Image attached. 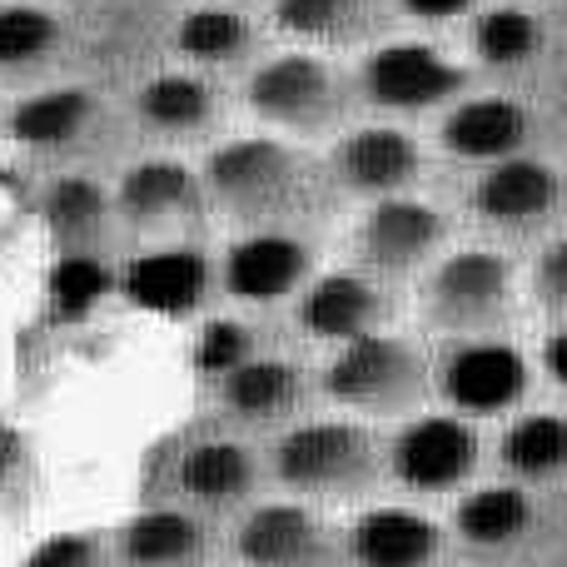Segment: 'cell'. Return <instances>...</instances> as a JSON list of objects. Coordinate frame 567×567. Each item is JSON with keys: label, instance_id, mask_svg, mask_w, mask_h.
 <instances>
[{"label": "cell", "instance_id": "obj_2", "mask_svg": "<svg viewBox=\"0 0 567 567\" xmlns=\"http://www.w3.org/2000/svg\"><path fill=\"white\" fill-rule=\"evenodd\" d=\"M323 389L353 413L399 419L423 399V359L403 339L363 333V339H349L333 353V363L323 369Z\"/></svg>", "mask_w": 567, "mask_h": 567}, {"label": "cell", "instance_id": "obj_26", "mask_svg": "<svg viewBox=\"0 0 567 567\" xmlns=\"http://www.w3.org/2000/svg\"><path fill=\"white\" fill-rule=\"evenodd\" d=\"M473 50H478V60H488V65H498V70H518L543 50V25L528 10L498 6V10H488V16H478V25H473Z\"/></svg>", "mask_w": 567, "mask_h": 567}, {"label": "cell", "instance_id": "obj_22", "mask_svg": "<svg viewBox=\"0 0 567 567\" xmlns=\"http://www.w3.org/2000/svg\"><path fill=\"white\" fill-rule=\"evenodd\" d=\"M275 20L299 40L339 45L373 25V0H275Z\"/></svg>", "mask_w": 567, "mask_h": 567}, {"label": "cell", "instance_id": "obj_9", "mask_svg": "<svg viewBox=\"0 0 567 567\" xmlns=\"http://www.w3.org/2000/svg\"><path fill=\"white\" fill-rule=\"evenodd\" d=\"M443 399L458 413H498L523 399L528 389V363L508 343H468L443 359Z\"/></svg>", "mask_w": 567, "mask_h": 567}, {"label": "cell", "instance_id": "obj_36", "mask_svg": "<svg viewBox=\"0 0 567 567\" xmlns=\"http://www.w3.org/2000/svg\"><path fill=\"white\" fill-rule=\"evenodd\" d=\"M543 369H548L553 379H558L563 389H567V323L548 339V349H543Z\"/></svg>", "mask_w": 567, "mask_h": 567}, {"label": "cell", "instance_id": "obj_17", "mask_svg": "<svg viewBox=\"0 0 567 567\" xmlns=\"http://www.w3.org/2000/svg\"><path fill=\"white\" fill-rule=\"evenodd\" d=\"M379 313H383V293L359 275H323L299 299V323L313 339H333V343L373 333Z\"/></svg>", "mask_w": 567, "mask_h": 567}, {"label": "cell", "instance_id": "obj_25", "mask_svg": "<svg viewBox=\"0 0 567 567\" xmlns=\"http://www.w3.org/2000/svg\"><path fill=\"white\" fill-rule=\"evenodd\" d=\"M503 463L523 478H553L567 468V419L558 413H528L503 439Z\"/></svg>", "mask_w": 567, "mask_h": 567}, {"label": "cell", "instance_id": "obj_30", "mask_svg": "<svg viewBox=\"0 0 567 567\" xmlns=\"http://www.w3.org/2000/svg\"><path fill=\"white\" fill-rule=\"evenodd\" d=\"M55 45V20L35 6H0V65H30Z\"/></svg>", "mask_w": 567, "mask_h": 567}, {"label": "cell", "instance_id": "obj_24", "mask_svg": "<svg viewBox=\"0 0 567 567\" xmlns=\"http://www.w3.org/2000/svg\"><path fill=\"white\" fill-rule=\"evenodd\" d=\"M533 523V503L518 488H478L473 498L458 503V533L483 548H503V543L523 538Z\"/></svg>", "mask_w": 567, "mask_h": 567}, {"label": "cell", "instance_id": "obj_4", "mask_svg": "<svg viewBox=\"0 0 567 567\" xmlns=\"http://www.w3.org/2000/svg\"><path fill=\"white\" fill-rule=\"evenodd\" d=\"M249 110L279 130L319 135L343 115V85L313 55H279L249 80Z\"/></svg>", "mask_w": 567, "mask_h": 567}, {"label": "cell", "instance_id": "obj_32", "mask_svg": "<svg viewBox=\"0 0 567 567\" xmlns=\"http://www.w3.org/2000/svg\"><path fill=\"white\" fill-rule=\"evenodd\" d=\"M45 215H50V225H55L60 235H85V229L100 225L105 199H100V189L90 185V179H60V185L50 189V199H45Z\"/></svg>", "mask_w": 567, "mask_h": 567}, {"label": "cell", "instance_id": "obj_21", "mask_svg": "<svg viewBox=\"0 0 567 567\" xmlns=\"http://www.w3.org/2000/svg\"><path fill=\"white\" fill-rule=\"evenodd\" d=\"M255 483V458L229 439H209L179 458V488L199 503H235Z\"/></svg>", "mask_w": 567, "mask_h": 567}, {"label": "cell", "instance_id": "obj_16", "mask_svg": "<svg viewBox=\"0 0 567 567\" xmlns=\"http://www.w3.org/2000/svg\"><path fill=\"white\" fill-rule=\"evenodd\" d=\"M359 567H429L439 558V528L409 508H369L349 533Z\"/></svg>", "mask_w": 567, "mask_h": 567}, {"label": "cell", "instance_id": "obj_8", "mask_svg": "<svg viewBox=\"0 0 567 567\" xmlns=\"http://www.w3.org/2000/svg\"><path fill=\"white\" fill-rule=\"evenodd\" d=\"M239 558L249 567H333V538L299 503H265L239 528Z\"/></svg>", "mask_w": 567, "mask_h": 567}, {"label": "cell", "instance_id": "obj_29", "mask_svg": "<svg viewBox=\"0 0 567 567\" xmlns=\"http://www.w3.org/2000/svg\"><path fill=\"white\" fill-rule=\"evenodd\" d=\"M110 269L90 255H65L55 269H50V303H55L60 319H80L90 313L100 299L110 293Z\"/></svg>", "mask_w": 567, "mask_h": 567}, {"label": "cell", "instance_id": "obj_11", "mask_svg": "<svg viewBox=\"0 0 567 567\" xmlns=\"http://www.w3.org/2000/svg\"><path fill=\"white\" fill-rule=\"evenodd\" d=\"M303 275H309V249L279 229H255L225 255V289L249 303L284 299L299 289Z\"/></svg>", "mask_w": 567, "mask_h": 567}, {"label": "cell", "instance_id": "obj_12", "mask_svg": "<svg viewBox=\"0 0 567 567\" xmlns=\"http://www.w3.org/2000/svg\"><path fill=\"white\" fill-rule=\"evenodd\" d=\"M439 140H443V150L458 159L498 165V159L518 155V145L528 140V115H523L518 100H503V95L463 100V105L449 110Z\"/></svg>", "mask_w": 567, "mask_h": 567}, {"label": "cell", "instance_id": "obj_1", "mask_svg": "<svg viewBox=\"0 0 567 567\" xmlns=\"http://www.w3.org/2000/svg\"><path fill=\"white\" fill-rule=\"evenodd\" d=\"M215 199L249 225H284L313 205V175L279 140H235L205 169Z\"/></svg>", "mask_w": 567, "mask_h": 567}, {"label": "cell", "instance_id": "obj_14", "mask_svg": "<svg viewBox=\"0 0 567 567\" xmlns=\"http://www.w3.org/2000/svg\"><path fill=\"white\" fill-rule=\"evenodd\" d=\"M473 205L493 225H533L558 205V175L528 155H508L498 165H488V175L473 189Z\"/></svg>", "mask_w": 567, "mask_h": 567}, {"label": "cell", "instance_id": "obj_19", "mask_svg": "<svg viewBox=\"0 0 567 567\" xmlns=\"http://www.w3.org/2000/svg\"><path fill=\"white\" fill-rule=\"evenodd\" d=\"M120 548L130 567H189L205 553V528L179 508H150L125 523Z\"/></svg>", "mask_w": 567, "mask_h": 567}, {"label": "cell", "instance_id": "obj_34", "mask_svg": "<svg viewBox=\"0 0 567 567\" xmlns=\"http://www.w3.org/2000/svg\"><path fill=\"white\" fill-rule=\"evenodd\" d=\"M90 563H95V543L75 538V533H60V538L40 543L25 567H90Z\"/></svg>", "mask_w": 567, "mask_h": 567}, {"label": "cell", "instance_id": "obj_31", "mask_svg": "<svg viewBox=\"0 0 567 567\" xmlns=\"http://www.w3.org/2000/svg\"><path fill=\"white\" fill-rule=\"evenodd\" d=\"M249 359H255V333H249L245 323H235V319L205 323V333H199V343H195V369L205 373V379H229V373Z\"/></svg>", "mask_w": 567, "mask_h": 567}, {"label": "cell", "instance_id": "obj_5", "mask_svg": "<svg viewBox=\"0 0 567 567\" xmlns=\"http://www.w3.org/2000/svg\"><path fill=\"white\" fill-rule=\"evenodd\" d=\"M363 90L383 110H429L439 100L458 95L463 70L443 60L433 45L399 40V45H383L363 60Z\"/></svg>", "mask_w": 567, "mask_h": 567}, {"label": "cell", "instance_id": "obj_28", "mask_svg": "<svg viewBox=\"0 0 567 567\" xmlns=\"http://www.w3.org/2000/svg\"><path fill=\"white\" fill-rule=\"evenodd\" d=\"M245 45H249V25L235 16V10L199 6L179 20V50H185L189 60L219 65V60H235Z\"/></svg>", "mask_w": 567, "mask_h": 567}, {"label": "cell", "instance_id": "obj_18", "mask_svg": "<svg viewBox=\"0 0 567 567\" xmlns=\"http://www.w3.org/2000/svg\"><path fill=\"white\" fill-rule=\"evenodd\" d=\"M120 209H125V219H135L145 229H159L169 219H195L199 185L175 159H145L120 179Z\"/></svg>", "mask_w": 567, "mask_h": 567}, {"label": "cell", "instance_id": "obj_35", "mask_svg": "<svg viewBox=\"0 0 567 567\" xmlns=\"http://www.w3.org/2000/svg\"><path fill=\"white\" fill-rule=\"evenodd\" d=\"M473 0H403V10L409 16H419V20H449V16H458V10H468Z\"/></svg>", "mask_w": 567, "mask_h": 567}, {"label": "cell", "instance_id": "obj_13", "mask_svg": "<svg viewBox=\"0 0 567 567\" xmlns=\"http://www.w3.org/2000/svg\"><path fill=\"white\" fill-rule=\"evenodd\" d=\"M333 169H339L343 185L359 189V195L389 199L419 175V145H413L403 130L369 125L343 140L339 155H333Z\"/></svg>", "mask_w": 567, "mask_h": 567}, {"label": "cell", "instance_id": "obj_20", "mask_svg": "<svg viewBox=\"0 0 567 567\" xmlns=\"http://www.w3.org/2000/svg\"><path fill=\"white\" fill-rule=\"evenodd\" d=\"M219 393H225L229 413H239L249 423H269V419H284L299 403V369L284 359H259L255 353L229 379H219Z\"/></svg>", "mask_w": 567, "mask_h": 567}, {"label": "cell", "instance_id": "obj_6", "mask_svg": "<svg viewBox=\"0 0 567 567\" xmlns=\"http://www.w3.org/2000/svg\"><path fill=\"white\" fill-rule=\"evenodd\" d=\"M429 303L443 329H493L508 309V259L488 249H463L443 259L429 284Z\"/></svg>", "mask_w": 567, "mask_h": 567}, {"label": "cell", "instance_id": "obj_23", "mask_svg": "<svg viewBox=\"0 0 567 567\" xmlns=\"http://www.w3.org/2000/svg\"><path fill=\"white\" fill-rule=\"evenodd\" d=\"M85 120H90L85 90H45V95H30L25 105H16L10 135L20 145H65V140L80 135Z\"/></svg>", "mask_w": 567, "mask_h": 567}, {"label": "cell", "instance_id": "obj_7", "mask_svg": "<svg viewBox=\"0 0 567 567\" xmlns=\"http://www.w3.org/2000/svg\"><path fill=\"white\" fill-rule=\"evenodd\" d=\"M478 463V433L463 419H419L393 439V473L403 488L419 493H443L453 483H463Z\"/></svg>", "mask_w": 567, "mask_h": 567}, {"label": "cell", "instance_id": "obj_27", "mask_svg": "<svg viewBox=\"0 0 567 567\" xmlns=\"http://www.w3.org/2000/svg\"><path fill=\"white\" fill-rule=\"evenodd\" d=\"M209 110H215L209 85L195 75H179V70L175 75L150 80V85L140 90V115L159 130H195L209 120Z\"/></svg>", "mask_w": 567, "mask_h": 567}, {"label": "cell", "instance_id": "obj_33", "mask_svg": "<svg viewBox=\"0 0 567 567\" xmlns=\"http://www.w3.org/2000/svg\"><path fill=\"white\" fill-rule=\"evenodd\" d=\"M533 289L553 313H567V239L543 249L538 269H533Z\"/></svg>", "mask_w": 567, "mask_h": 567}, {"label": "cell", "instance_id": "obj_3", "mask_svg": "<svg viewBox=\"0 0 567 567\" xmlns=\"http://www.w3.org/2000/svg\"><path fill=\"white\" fill-rule=\"evenodd\" d=\"M279 483L299 498H349L373 483V443L353 423H303L289 429L275 449Z\"/></svg>", "mask_w": 567, "mask_h": 567}, {"label": "cell", "instance_id": "obj_15", "mask_svg": "<svg viewBox=\"0 0 567 567\" xmlns=\"http://www.w3.org/2000/svg\"><path fill=\"white\" fill-rule=\"evenodd\" d=\"M120 289L145 313H189L209 289V265L195 249H155L125 269Z\"/></svg>", "mask_w": 567, "mask_h": 567}, {"label": "cell", "instance_id": "obj_10", "mask_svg": "<svg viewBox=\"0 0 567 567\" xmlns=\"http://www.w3.org/2000/svg\"><path fill=\"white\" fill-rule=\"evenodd\" d=\"M439 235H443L439 209H429L423 199H409V195H389V199H373L369 215H363L359 255L363 265L403 275V269L423 265L433 255Z\"/></svg>", "mask_w": 567, "mask_h": 567}]
</instances>
